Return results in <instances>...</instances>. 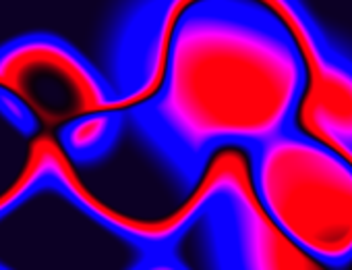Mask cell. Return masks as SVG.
<instances>
[{"label":"cell","mask_w":352,"mask_h":270,"mask_svg":"<svg viewBox=\"0 0 352 270\" xmlns=\"http://www.w3.org/2000/svg\"><path fill=\"white\" fill-rule=\"evenodd\" d=\"M300 0H143L114 50L126 121L191 181L220 146L290 129L305 83Z\"/></svg>","instance_id":"cell-1"},{"label":"cell","mask_w":352,"mask_h":270,"mask_svg":"<svg viewBox=\"0 0 352 270\" xmlns=\"http://www.w3.org/2000/svg\"><path fill=\"white\" fill-rule=\"evenodd\" d=\"M124 123L114 83L65 38L30 32L0 44V220L56 191L122 235L126 216L85 171L112 152Z\"/></svg>","instance_id":"cell-2"},{"label":"cell","mask_w":352,"mask_h":270,"mask_svg":"<svg viewBox=\"0 0 352 270\" xmlns=\"http://www.w3.org/2000/svg\"><path fill=\"white\" fill-rule=\"evenodd\" d=\"M257 196L280 231L323 268L352 260V165L286 129L253 148Z\"/></svg>","instance_id":"cell-3"},{"label":"cell","mask_w":352,"mask_h":270,"mask_svg":"<svg viewBox=\"0 0 352 270\" xmlns=\"http://www.w3.org/2000/svg\"><path fill=\"white\" fill-rule=\"evenodd\" d=\"M336 152H340V154H342V156L352 165V152H350V150H336ZM346 268H352V260H350V264H348Z\"/></svg>","instance_id":"cell-4"},{"label":"cell","mask_w":352,"mask_h":270,"mask_svg":"<svg viewBox=\"0 0 352 270\" xmlns=\"http://www.w3.org/2000/svg\"><path fill=\"white\" fill-rule=\"evenodd\" d=\"M0 268H5V266H0Z\"/></svg>","instance_id":"cell-5"}]
</instances>
